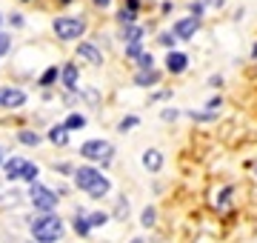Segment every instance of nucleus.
Masks as SVG:
<instances>
[{"mask_svg": "<svg viewBox=\"0 0 257 243\" xmlns=\"http://www.w3.org/2000/svg\"><path fill=\"white\" fill-rule=\"evenodd\" d=\"M74 183H77V189H83L89 197H103L111 189V183L103 178V172H97L94 166L74 169Z\"/></svg>", "mask_w": 257, "mask_h": 243, "instance_id": "nucleus-1", "label": "nucleus"}, {"mask_svg": "<svg viewBox=\"0 0 257 243\" xmlns=\"http://www.w3.org/2000/svg\"><path fill=\"white\" fill-rule=\"evenodd\" d=\"M32 237H35L37 243H55L63 237V220L57 215H52V212H46V215H40L32 223Z\"/></svg>", "mask_w": 257, "mask_h": 243, "instance_id": "nucleus-2", "label": "nucleus"}, {"mask_svg": "<svg viewBox=\"0 0 257 243\" xmlns=\"http://www.w3.org/2000/svg\"><path fill=\"white\" fill-rule=\"evenodd\" d=\"M29 197H32V203H35V209H40V212H52L57 206V195L52 192L49 186H43V183H29Z\"/></svg>", "mask_w": 257, "mask_h": 243, "instance_id": "nucleus-3", "label": "nucleus"}, {"mask_svg": "<svg viewBox=\"0 0 257 243\" xmlns=\"http://www.w3.org/2000/svg\"><path fill=\"white\" fill-rule=\"evenodd\" d=\"M83 32H86V23L80 18H57L55 20V35L60 40H80Z\"/></svg>", "mask_w": 257, "mask_h": 243, "instance_id": "nucleus-4", "label": "nucleus"}, {"mask_svg": "<svg viewBox=\"0 0 257 243\" xmlns=\"http://www.w3.org/2000/svg\"><path fill=\"white\" fill-rule=\"evenodd\" d=\"M80 155L86 160H100V163H109L111 155H114V149H111V143H106V141H86L80 146Z\"/></svg>", "mask_w": 257, "mask_h": 243, "instance_id": "nucleus-5", "label": "nucleus"}, {"mask_svg": "<svg viewBox=\"0 0 257 243\" xmlns=\"http://www.w3.org/2000/svg\"><path fill=\"white\" fill-rule=\"evenodd\" d=\"M29 163H32V160H26V158H9V160H3V175H6L9 180H23V178H26Z\"/></svg>", "mask_w": 257, "mask_h": 243, "instance_id": "nucleus-6", "label": "nucleus"}, {"mask_svg": "<svg viewBox=\"0 0 257 243\" xmlns=\"http://www.w3.org/2000/svg\"><path fill=\"white\" fill-rule=\"evenodd\" d=\"M197 29H200V18H183L175 23V38L177 40H192L194 35H197Z\"/></svg>", "mask_w": 257, "mask_h": 243, "instance_id": "nucleus-7", "label": "nucleus"}, {"mask_svg": "<svg viewBox=\"0 0 257 243\" xmlns=\"http://www.w3.org/2000/svg\"><path fill=\"white\" fill-rule=\"evenodd\" d=\"M166 69L172 72V75H183L186 69H189V57H186V52H169L166 55Z\"/></svg>", "mask_w": 257, "mask_h": 243, "instance_id": "nucleus-8", "label": "nucleus"}, {"mask_svg": "<svg viewBox=\"0 0 257 243\" xmlns=\"http://www.w3.org/2000/svg\"><path fill=\"white\" fill-rule=\"evenodd\" d=\"M23 103H26V92H20V89H0V106L18 109Z\"/></svg>", "mask_w": 257, "mask_h": 243, "instance_id": "nucleus-9", "label": "nucleus"}, {"mask_svg": "<svg viewBox=\"0 0 257 243\" xmlns=\"http://www.w3.org/2000/svg\"><path fill=\"white\" fill-rule=\"evenodd\" d=\"M77 55H80L83 60H89L92 66H100V63H103V55L97 52V46H92V43H80Z\"/></svg>", "mask_w": 257, "mask_h": 243, "instance_id": "nucleus-10", "label": "nucleus"}, {"mask_svg": "<svg viewBox=\"0 0 257 243\" xmlns=\"http://www.w3.org/2000/svg\"><path fill=\"white\" fill-rule=\"evenodd\" d=\"M143 166L149 169V172H160V166H163V155L157 149H149L146 155H143Z\"/></svg>", "mask_w": 257, "mask_h": 243, "instance_id": "nucleus-11", "label": "nucleus"}, {"mask_svg": "<svg viewBox=\"0 0 257 243\" xmlns=\"http://www.w3.org/2000/svg\"><path fill=\"white\" fill-rule=\"evenodd\" d=\"M49 141L55 143V146H66L69 143V129L66 126H52L49 129Z\"/></svg>", "mask_w": 257, "mask_h": 243, "instance_id": "nucleus-12", "label": "nucleus"}, {"mask_svg": "<svg viewBox=\"0 0 257 243\" xmlns=\"http://www.w3.org/2000/svg\"><path fill=\"white\" fill-rule=\"evenodd\" d=\"M157 80H160V75H157L155 69H143V72L135 77V83H138V86H155Z\"/></svg>", "mask_w": 257, "mask_h": 243, "instance_id": "nucleus-13", "label": "nucleus"}, {"mask_svg": "<svg viewBox=\"0 0 257 243\" xmlns=\"http://www.w3.org/2000/svg\"><path fill=\"white\" fill-rule=\"evenodd\" d=\"M140 38H143V29L140 26H135V23L123 26V40H126V43H138Z\"/></svg>", "mask_w": 257, "mask_h": 243, "instance_id": "nucleus-14", "label": "nucleus"}, {"mask_svg": "<svg viewBox=\"0 0 257 243\" xmlns=\"http://www.w3.org/2000/svg\"><path fill=\"white\" fill-rule=\"evenodd\" d=\"M60 80H63V83L69 86V89H74V86H77V69H74L72 63L63 66V72H60Z\"/></svg>", "mask_w": 257, "mask_h": 243, "instance_id": "nucleus-15", "label": "nucleus"}, {"mask_svg": "<svg viewBox=\"0 0 257 243\" xmlns=\"http://www.w3.org/2000/svg\"><path fill=\"white\" fill-rule=\"evenodd\" d=\"M18 141L23 143V146H37V143H40V135H37V132L23 129V132H18Z\"/></svg>", "mask_w": 257, "mask_h": 243, "instance_id": "nucleus-16", "label": "nucleus"}, {"mask_svg": "<svg viewBox=\"0 0 257 243\" xmlns=\"http://www.w3.org/2000/svg\"><path fill=\"white\" fill-rule=\"evenodd\" d=\"M72 226H74V232H77V234H89V229H92V226H89V220H86V215H77L72 220Z\"/></svg>", "mask_w": 257, "mask_h": 243, "instance_id": "nucleus-17", "label": "nucleus"}, {"mask_svg": "<svg viewBox=\"0 0 257 243\" xmlns=\"http://www.w3.org/2000/svg\"><path fill=\"white\" fill-rule=\"evenodd\" d=\"M63 126L66 129H83V126H86V117H83V114H69Z\"/></svg>", "mask_w": 257, "mask_h": 243, "instance_id": "nucleus-18", "label": "nucleus"}, {"mask_svg": "<svg viewBox=\"0 0 257 243\" xmlns=\"http://www.w3.org/2000/svg\"><path fill=\"white\" fill-rule=\"evenodd\" d=\"M231 195H234V186H223L220 197H217V206H220V209H226V206H229V200H231Z\"/></svg>", "mask_w": 257, "mask_h": 243, "instance_id": "nucleus-19", "label": "nucleus"}, {"mask_svg": "<svg viewBox=\"0 0 257 243\" xmlns=\"http://www.w3.org/2000/svg\"><path fill=\"white\" fill-rule=\"evenodd\" d=\"M192 117L200 123H211V120H217V112H211V109H206V112H192Z\"/></svg>", "mask_w": 257, "mask_h": 243, "instance_id": "nucleus-20", "label": "nucleus"}, {"mask_svg": "<svg viewBox=\"0 0 257 243\" xmlns=\"http://www.w3.org/2000/svg\"><path fill=\"white\" fill-rule=\"evenodd\" d=\"M86 220H89V226H100V223H106L109 217H106V212H92V215H86Z\"/></svg>", "mask_w": 257, "mask_h": 243, "instance_id": "nucleus-21", "label": "nucleus"}, {"mask_svg": "<svg viewBox=\"0 0 257 243\" xmlns=\"http://www.w3.org/2000/svg\"><path fill=\"white\" fill-rule=\"evenodd\" d=\"M140 220H143V226H155V220H157L155 209H152V206H149V209H143V217H140Z\"/></svg>", "mask_w": 257, "mask_h": 243, "instance_id": "nucleus-22", "label": "nucleus"}, {"mask_svg": "<svg viewBox=\"0 0 257 243\" xmlns=\"http://www.w3.org/2000/svg\"><path fill=\"white\" fill-rule=\"evenodd\" d=\"M140 55H143V49H140V43H128V46H126V57H132V60H138Z\"/></svg>", "mask_w": 257, "mask_h": 243, "instance_id": "nucleus-23", "label": "nucleus"}, {"mask_svg": "<svg viewBox=\"0 0 257 243\" xmlns=\"http://www.w3.org/2000/svg\"><path fill=\"white\" fill-rule=\"evenodd\" d=\"M135 126H138V117H135V114H128V117H123V123H120L117 129L120 132H128V129H135Z\"/></svg>", "mask_w": 257, "mask_h": 243, "instance_id": "nucleus-24", "label": "nucleus"}, {"mask_svg": "<svg viewBox=\"0 0 257 243\" xmlns=\"http://www.w3.org/2000/svg\"><path fill=\"white\" fill-rule=\"evenodd\" d=\"M57 75H60V72H57V69H46V75L40 77V83H43V86L55 83V80H57Z\"/></svg>", "mask_w": 257, "mask_h": 243, "instance_id": "nucleus-25", "label": "nucleus"}, {"mask_svg": "<svg viewBox=\"0 0 257 243\" xmlns=\"http://www.w3.org/2000/svg\"><path fill=\"white\" fill-rule=\"evenodd\" d=\"M189 12H192V18H203V12H206V3H200V0H197V3H192V6H189Z\"/></svg>", "mask_w": 257, "mask_h": 243, "instance_id": "nucleus-26", "label": "nucleus"}, {"mask_svg": "<svg viewBox=\"0 0 257 243\" xmlns=\"http://www.w3.org/2000/svg\"><path fill=\"white\" fill-rule=\"evenodd\" d=\"M135 15H138V12H132V9H123V12H120V23H123V26H128V23L135 20Z\"/></svg>", "mask_w": 257, "mask_h": 243, "instance_id": "nucleus-27", "label": "nucleus"}, {"mask_svg": "<svg viewBox=\"0 0 257 243\" xmlns=\"http://www.w3.org/2000/svg\"><path fill=\"white\" fill-rule=\"evenodd\" d=\"M138 60H140V66H143V69H155V57H152V55H140Z\"/></svg>", "mask_w": 257, "mask_h": 243, "instance_id": "nucleus-28", "label": "nucleus"}, {"mask_svg": "<svg viewBox=\"0 0 257 243\" xmlns=\"http://www.w3.org/2000/svg\"><path fill=\"white\" fill-rule=\"evenodd\" d=\"M9 35H3V32H0V55H6V52H9Z\"/></svg>", "mask_w": 257, "mask_h": 243, "instance_id": "nucleus-29", "label": "nucleus"}, {"mask_svg": "<svg viewBox=\"0 0 257 243\" xmlns=\"http://www.w3.org/2000/svg\"><path fill=\"white\" fill-rule=\"evenodd\" d=\"M175 32H172V35H160V43H163V46H175Z\"/></svg>", "mask_w": 257, "mask_h": 243, "instance_id": "nucleus-30", "label": "nucleus"}, {"mask_svg": "<svg viewBox=\"0 0 257 243\" xmlns=\"http://www.w3.org/2000/svg\"><path fill=\"white\" fill-rule=\"evenodd\" d=\"M163 120H169V123L177 120V109H166V112H163Z\"/></svg>", "mask_w": 257, "mask_h": 243, "instance_id": "nucleus-31", "label": "nucleus"}, {"mask_svg": "<svg viewBox=\"0 0 257 243\" xmlns=\"http://www.w3.org/2000/svg\"><path fill=\"white\" fill-rule=\"evenodd\" d=\"M126 9H132V12H138V9H140V3H138V0H126Z\"/></svg>", "mask_w": 257, "mask_h": 243, "instance_id": "nucleus-32", "label": "nucleus"}, {"mask_svg": "<svg viewBox=\"0 0 257 243\" xmlns=\"http://www.w3.org/2000/svg\"><path fill=\"white\" fill-rule=\"evenodd\" d=\"M223 3H226V0H209V3H206V6H211V9H220Z\"/></svg>", "mask_w": 257, "mask_h": 243, "instance_id": "nucleus-33", "label": "nucleus"}, {"mask_svg": "<svg viewBox=\"0 0 257 243\" xmlns=\"http://www.w3.org/2000/svg\"><path fill=\"white\" fill-rule=\"evenodd\" d=\"M169 97H172V94H169V92H160V94H155L152 100H169Z\"/></svg>", "mask_w": 257, "mask_h": 243, "instance_id": "nucleus-34", "label": "nucleus"}, {"mask_svg": "<svg viewBox=\"0 0 257 243\" xmlns=\"http://www.w3.org/2000/svg\"><path fill=\"white\" fill-rule=\"evenodd\" d=\"M94 3H97V6H100V9H103V6H109V0H94Z\"/></svg>", "mask_w": 257, "mask_h": 243, "instance_id": "nucleus-35", "label": "nucleus"}, {"mask_svg": "<svg viewBox=\"0 0 257 243\" xmlns=\"http://www.w3.org/2000/svg\"><path fill=\"white\" fill-rule=\"evenodd\" d=\"M251 57H254V60H257V43H254V46H251Z\"/></svg>", "mask_w": 257, "mask_h": 243, "instance_id": "nucleus-36", "label": "nucleus"}, {"mask_svg": "<svg viewBox=\"0 0 257 243\" xmlns=\"http://www.w3.org/2000/svg\"><path fill=\"white\" fill-rule=\"evenodd\" d=\"M251 169H254V175H257V163H251Z\"/></svg>", "mask_w": 257, "mask_h": 243, "instance_id": "nucleus-37", "label": "nucleus"}, {"mask_svg": "<svg viewBox=\"0 0 257 243\" xmlns=\"http://www.w3.org/2000/svg\"><path fill=\"white\" fill-rule=\"evenodd\" d=\"M0 166H3V152H0Z\"/></svg>", "mask_w": 257, "mask_h": 243, "instance_id": "nucleus-38", "label": "nucleus"}, {"mask_svg": "<svg viewBox=\"0 0 257 243\" xmlns=\"http://www.w3.org/2000/svg\"><path fill=\"white\" fill-rule=\"evenodd\" d=\"M132 243H143V240H140V237H138V240H132Z\"/></svg>", "mask_w": 257, "mask_h": 243, "instance_id": "nucleus-39", "label": "nucleus"}, {"mask_svg": "<svg viewBox=\"0 0 257 243\" xmlns=\"http://www.w3.org/2000/svg\"><path fill=\"white\" fill-rule=\"evenodd\" d=\"M63 3H69V0H63Z\"/></svg>", "mask_w": 257, "mask_h": 243, "instance_id": "nucleus-40", "label": "nucleus"}]
</instances>
